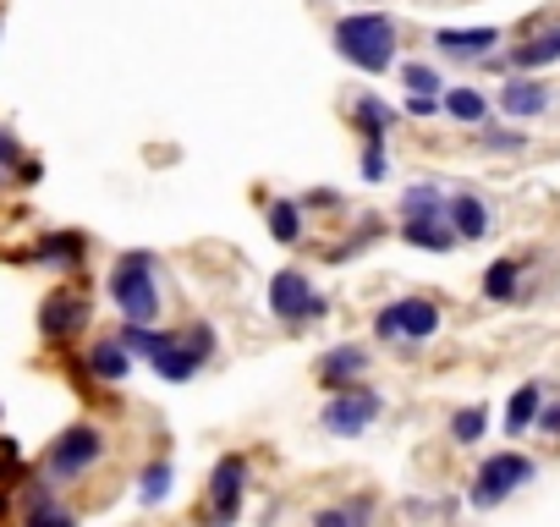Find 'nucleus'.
I'll list each match as a JSON object with an SVG mask.
<instances>
[{
	"label": "nucleus",
	"mask_w": 560,
	"mask_h": 527,
	"mask_svg": "<svg viewBox=\"0 0 560 527\" xmlns=\"http://www.w3.org/2000/svg\"><path fill=\"white\" fill-rule=\"evenodd\" d=\"M445 111H451V121H461V127H478L490 116V100L478 94V88H451L445 94Z\"/></svg>",
	"instance_id": "obj_20"
},
{
	"label": "nucleus",
	"mask_w": 560,
	"mask_h": 527,
	"mask_svg": "<svg viewBox=\"0 0 560 527\" xmlns=\"http://www.w3.org/2000/svg\"><path fill=\"white\" fill-rule=\"evenodd\" d=\"M270 308H275V319L281 324H308V319H318L330 303L318 297L313 286H308V275H297V270H281L275 281H270Z\"/></svg>",
	"instance_id": "obj_7"
},
{
	"label": "nucleus",
	"mask_w": 560,
	"mask_h": 527,
	"mask_svg": "<svg viewBox=\"0 0 560 527\" xmlns=\"http://www.w3.org/2000/svg\"><path fill=\"white\" fill-rule=\"evenodd\" d=\"M402 82L413 88V94H440V88H445L440 72H434L429 61H407V66H402Z\"/></svg>",
	"instance_id": "obj_28"
},
{
	"label": "nucleus",
	"mask_w": 560,
	"mask_h": 527,
	"mask_svg": "<svg viewBox=\"0 0 560 527\" xmlns=\"http://www.w3.org/2000/svg\"><path fill=\"white\" fill-rule=\"evenodd\" d=\"M352 116H357V132H363L368 143H385V138H390V127L402 121V111H395V105H385L379 94H363V100L352 105Z\"/></svg>",
	"instance_id": "obj_14"
},
{
	"label": "nucleus",
	"mask_w": 560,
	"mask_h": 527,
	"mask_svg": "<svg viewBox=\"0 0 560 527\" xmlns=\"http://www.w3.org/2000/svg\"><path fill=\"white\" fill-rule=\"evenodd\" d=\"M243 484H248V462L243 457H220L214 478H209V500H214V527H225L243 505Z\"/></svg>",
	"instance_id": "obj_8"
},
{
	"label": "nucleus",
	"mask_w": 560,
	"mask_h": 527,
	"mask_svg": "<svg viewBox=\"0 0 560 527\" xmlns=\"http://www.w3.org/2000/svg\"><path fill=\"white\" fill-rule=\"evenodd\" d=\"M0 170H6V165H0Z\"/></svg>",
	"instance_id": "obj_35"
},
{
	"label": "nucleus",
	"mask_w": 560,
	"mask_h": 527,
	"mask_svg": "<svg viewBox=\"0 0 560 527\" xmlns=\"http://www.w3.org/2000/svg\"><path fill=\"white\" fill-rule=\"evenodd\" d=\"M209 358H214V330H209V324H187L182 335H159L148 363H154V374H159V380L182 385V380H193Z\"/></svg>",
	"instance_id": "obj_3"
},
{
	"label": "nucleus",
	"mask_w": 560,
	"mask_h": 527,
	"mask_svg": "<svg viewBox=\"0 0 560 527\" xmlns=\"http://www.w3.org/2000/svg\"><path fill=\"white\" fill-rule=\"evenodd\" d=\"M500 111H506V116H517V121H528V116H544V111H549V88H544L538 77L517 72V77L500 88Z\"/></svg>",
	"instance_id": "obj_9"
},
{
	"label": "nucleus",
	"mask_w": 560,
	"mask_h": 527,
	"mask_svg": "<svg viewBox=\"0 0 560 527\" xmlns=\"http://www.w3.org/2000/svg\"><path fill=\"white\" fill-rule=\"evenodd\" d=\"M100 457H105V434L94 423H77L50 446V478H77V473H89Z\"/></svg>",
	"instance_id": "obj_6"
},
{
	"label": "nucleus",
	"mask_w": 560,
	"mask_h": 527,
	"mask_svg": "<svg viewBox=\"0 0 560 527\" xmlns=\"http://www.w3.org/2000/svg\"><path fill=\"white\" fill-rule=\"evenodd\" d=\"M110 297L121 308L127 324H154L159 313V286H154V258L148 253H127L110 270Z\"/></svg>",
	"instance_id": "obj_2"
},
{
	"label": "nucleus",
	"mask_w": 560,
	"mask_h": 527,
	"mask_svg": "<svg viewBox=\"0 0 560 527\" xmlns=\"http://www.w3.org/2000/svg\"><path fill=\"white\" fill-rule=\"evenodd\" d=\"M484 428H490V412H484V407H461V412L451 417V439H456V446L484 439Z\"/></svg>",
	"instance_id": "obj_26"
},
{
	"label": "nucleus",
	"mask_w": 560,
	"mask_h": 527,
	"mask_svg": "<svg viewBox=\"0 0 560 527\" xmlns=\"http://www.w3.org/2000/svg\"><path fill=\"white\" fill-rule=\"evenodd\" d=\"M538 407H544V390H538V385H522V390L506 401V434L517 439V434H522V428L538 417Z\"/></svg>",
	"instance_id": "obj_21"
},
{
	"label": "nucleus",
	"mask_w": 560,
	"mask_h": 527,
	"mask_svg": "<svg viewBox=\"0 0 560 527\" xmlns=\"http://www.w3.org/2000/svg\"><path fill=\"white\" fill-rule=\"evenodd\" d=\"M270 236L275 242H297L302 236V204H270Z\"/></svg>",
	"instance_id": "obj_25"
},
{
	"label": "nucleus",
	"mask_w": 560,
	"mask_h": 527,
	"mask_svg": "<svg viewBox=\"0 0 560 527\" xmlns=\"http://www.w3.org/2000/svg\"><path fill=\"white\" fill-rule=\"evenodd\" d=\"M434 44H440V55H451V61H478V55H490V50L500 44V28H440Z\"/></svg>",
	"instance_id": "obj_12"
},
{
	"label": "nucleus",
	"mask_w": 560,
	"mask_h": 527,
	"mask_svg": "<svg viewBox=\"0 0 560 527\" xmlns=\"http://www.w3.org/2000/svg\"><path fill=\"white\" fill-rule=\"evenodd\" d=\"M0 165H17V143L6 132H0Z\"/></svg>",
	"instance_id": "obj_33"
},
{
	"label": "nucleus",
	"mask_w": 560,
	"mask_h": 527,
	"mask_svg": "<svg viewBox=\"0 0 560 527\" xmlns=\"http://www.w3.org/2000/svg\"><path fill=\"white\" fill-rule=\"evenodd\" d=\"M368 369V351L363 346H336V351H325V358H318V380H325V385H347V380H357Z\"/></svg>",
	"instance_id": "obj_15"
},
{
	"label": "nucleus",
	"mask_w": 560,
	"mask_h": 527,
	"mask_svg": "<svg viewBox=\"0 0 560 527\" xmlns=\"http://www.w3.org/2000/svg\"><path fill=\"white\" fill-rule=\"evenodd\" d=\"M402 236L413 242V247H429V253H451L461 236L451 231V220L445 215H429V220H402Z\"/></svg>",
	"instance_id": "obj_17"
},
{
	"label": "nucleus",
	"mask_w": 560,
	"mask_h": 527,
	"mask_svg": "<svg viewBox=\"0 0 560 527\" xmlns=\"http://www.w3.org/2000/svg\"><path fill=\"white\" fill-rule=\"evenodd\" d=\"M385 313L395 319V335H407V340H429L440 330V308L429 297H402V303H390Z\"/></svg>",
	"instance_id": "obj_11"
},
{
	"label": "nucleus",
	"mask_w": 560,
	"mask_h": 527,
	"mask_svg": "<svg viewBox=\"0 0 560 527\" xmlns=\"http://www.w3.org/2000/svg\"><path fill=\"white\" fill-rule=\"evenodd\" d=\"M402 215H407V220L445 215V193H440L434 182H418V188H407V193H402Z\"/></svg>",
	"instance_id": "obj_22"
},
{
	"label": "nucleus",
	"mask_w": 560,
	"mask_h": 527,
	"mask_svg": "<svg viewBox=\"0 0 560 527\" xmlns=\"http://www.w3.org/2000/svg\"><path fill=\"white\" fill-rule=\"evenodd\" d=\"M538 423H544V428H549V434H560V401H555V407H549V412H538Z\"/></svg>",
	"instance_id": "obj_34"
},
{
	"label": "nucleus",
	"mask_w": 560,
	"mask_h": 527,
	"mask_svg": "<svg viewBox=\"0 0 560 527\" xmlns=\"http://www.w3.org/2000/svg\"><path fill=\"white\" fill-rule=\"evenodd\" d=\"M89 324V303L83 297H71V292H61V297H50L44 303V313H39V330L50 335V340H66V335H77Z\"/></svg>",
	"instance_id": "obj_10"
},
{
	"label": "nucleus",
	"mask_w": 560,
	"mask_h": 527,
	"mask_svg": "<svg viewBox=\"0 0 560 527\" xmlns=\"http://www.w3.org/2000/svg\"><path fill=\"white\" fill-rule=\"evenodd\" d=\"M478 143L495 149V154H511V149H522L528 138H522V132H506V127H484V132H478Z\"/></svg>",
	"instance_id": "obj_30"
},
{
	"label": "nucleus",
	"mask_w": 560,
	"mask_h": 527,
	"mask_svg": "<svg viewBox=\"0 0 560 527\" xmlns=\"http://www.w3.org/2000/svg\"><path fill=\"white\" fill-rule=\"evenodd\" d=\"M357 516H363V505H352V511H318L313 527H357Z\"/></svg>",
	"instance_id": "obj_31"
},
{
	"label": "nucleus",
	"mask_w": 560,
	"mask_h": 527,
	"mask_svg": "<svg viewBox=\"0 0 560 527\" xmlns=\"http://www.w3.org/2000/svg\"><path fill=\"white\" fill-rule=\"evenodd\" d=\"M445 220L461 242H478V236H490V204L478 198V193H456L445 198Z\"/></svg>",
	"instance_id": "obj_13"
},
{
	"label": "nucleus",
	"mask_w": 560,
	"mask_h": 527,
	"mask_svg": "<svg viewBox=\"0 0 560 527\" xmlns=\"http://www.w3.org/2000/svg\"><path fill=\"white\" fill-rule=\"evenodd\" d=\"M390 176V154H385V143H368L363 149V182H385Z\"/></svg>",
	"instance_id": "obj_29"
},
{
	"label": "nucleus",
	"mask_w": 560,
	"mask_h": 527,
	"mask_svg": "<svg viewBox=\"0 0 560 527\" xmlns=\"http://www.w3.org/2000/svg\"><path fill=\"white\" fill-rule=\"evenodd\" d=\"M177 489V473H171V462H154L148 473H143V484H138V500L143 505H159V500H166Z\"/></svg>",
	"instance_id": "obj_24"
},
{
	"label": "nucleus",
	"mask_w": 560,
	"mask_h": 527,
	"mask_svg": "<svg viewBox=\"0 0 560 527\" xmlns=\"http://www.w3.org/2000/svg\"><path fill=\"white\" fill-rule=\"evenodd\" d=\"M336 55L357 72H390L395 66V23L385 12H352L336 23Z\"/></svg>",
	"instance_id": "obj_1"
},
{
	"label": "nucleus",
	"mask_w": 560,
	"mask_h": 527,
	"mask_svg": "<svg viewBox=\"0 0 560 527\" xmlns=\"http://www.w3.org/2000/svg\"><path fill=\"white\" fill-rule=\"evenodd\" d=\"M549 61H560V23L544 28V34H533V39H522V44L511 50V66H517V72H538V66H549Z\"/></svg>",
	"instance_id": "obj_18"
},
{
	"label": "nucleus",
	"mask_w": 560,
	"mask_h": 527,
	"mask_svg": "<svg viewBox=\"0 0 560 527\" xmlns=\"http://www.w3.org/2000/svg\"><path fill=\"white\" fill-rule=\"evenodd\" d=\"M434 111H440L434 94H407V116H434Z\"/></svg>",
	"instance_id": "obj_32"
},
{
	"label": "nucleus",
	"mask_w": 560,
	"mask_h": 527,
	"mask_svg": "<svg viewBox=\"0 0 560 527\" xmlns=\"http://www.w3.org/2000/svg\"><path fill=\"white\" fill-rule=\"evenodd\" d=\"M28 527H77V516H71V511H61V505H50V494H44V489H34Z\"/></svg>",
	"instance_id": "obj_27"
},
{
	"label": "nucleus",
	"mask_w": 560,
	"mask_h": 527,
	"mask_svg": "<svg viewBox=\"0 0 560 527\" xmlns=\"http://www.w3.org/2000/svg\"><path fill=\"white\" fill-rule=\"evenodd\" d=\"M379 396L374 390H363V385H341L330 401H325V412H318V423H325V434H336V439H352V434H363L374 417H379Z\"/></svg>",
	"instance_id": "obj_5"
},
{
	"label": "nucleus",
	"mask_w": 560,
	"mask_h": 527,
	"mask_svg": "<svg viewBox=\"0 0 560 527\" xmlns=\"http://www.w3.org/2000/svg\"><path fill=\"white\" fill-rule=\"evenodd\" d=\"M538 478V467L528 462V457H517V451H500V457H490L484 467H478V478H472V505L478 511H490V505H500L506 494H517L522 484H533Z\"/></svg>",
	"instance_id": "obj_4"
},
{
	"label": "nucleus",
	"mask_w": 560,
	"mask_h": 527,
	"mask_svg": "<svg viewBox=\"0 0 560 527\" xmlns=\"http://www.w3.org/2000/svg\"><path fill=\"white\" fill-rule=\"evenodd\" d=\"M83 236L77 231H55V236H44L39 247H34V258L39 264H50V270H77V264H83Z\"/></svg>",
	"instance_id": "obj_16"
},
{
	"label": "nucleus",
	"mask_w": 560,
	"mask_h": 527,
	"mask_svg": "<svg viewBox=\"0 0 560 527\" xmlns=\"http://www.w3.org/2000/svg\"><path fill=\"white\" fill-rule=\"evenodd\" d=\"M517 270H522L517 258H495L490 270H484V297H490V303H506V297H517Z\"/></svg>",
	"instance_id": "obj_23"
},
{
	"label": "nucleus",
	"mask_w": 560,
	"mask_h": 527,
	"mask_svg": "<svg viewBox=\"0 0 560 527\" xmlns=\"http://www.w3.org/2000/svg\"><path fill=\"white\" fill-rule=\"evenodd\" d=\"M89 374H94V380H105V385H121V380L132 374L127 346H121V340H100V346L89 351Z\"/></svg>",
	"instance_id": "obj_19"
}]
</instances>
